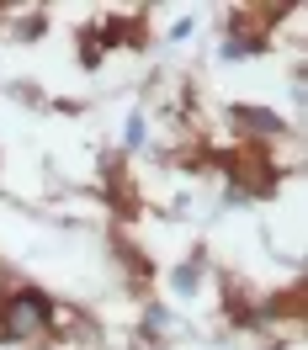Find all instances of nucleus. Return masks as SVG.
<instances>
[{
	"mask_svg": "<svg viewBox=\"0 0 308 350\" xmlns=\"http://www.w3.org/2000/svg\"><path fill=\"white\" fill-rule=\"evenodd\" d=\"M234 122H244V128H255V133H277V128H282L277 117H266V111H250V107L234 111Z\"/></svg>",
	"mask_w": 308,
	"mask_h": 350,
	"instance_id": "f03ea898",
	"label": "nucleus"
},
{
	"mask_svg": "<svg viewBox=\"0 0 308 350\" xmlns=\"http://www.w3.org/2000/svg\"><path fill=\"white\" fill-rule=\"evenodd\" d=\"M48 319V303L38 297V292H22V297H11V334H32V329Z\"/></svg>",
	"mask_w": 308,
	"mask_h": 350,
	"instance_id": "f257e3e1",
	"label": "nucleus"
}]
</instances>
